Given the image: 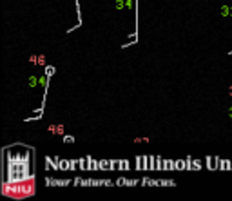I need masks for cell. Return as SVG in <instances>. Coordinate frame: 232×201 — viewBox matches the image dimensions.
I'll return each mask as SVG.
<instances>
[{"mask_svg":"<svg viewBox=\"0 0 232 201\" xmlns=\"http://www.w3.org/2000/svg\"><path fill=\"white\" fill-rule=\"evenodd\" d=\"M64 141H65V143H71V141H75V138H73V136H65Z\"/></svg>","mask_w":232,"mask_h":201,"instance_id":"3957f363","label":"cell"},{"mask_svg":"<svg viewBox=\"0 0 232 201\" xmlns=\"http://www.w3.org/2000/svg\"><path fill=\"white\" fill-rule=\"evenodd\" d=\"M29 150L24 152H7L6 149V165H4V176L7 183H18L24 181L31 174L29 167Z\"/></svg>","mask_w":232,"mask_h":201,"instance_id":"6da1fadb","label":"cell"},{"mask_svg":"<svg viewBox=\"0 0 232 201\" xmlns=\"http://www.w3.org/2000/svg\"><path fill=\"white\" fill-rule=\"evenodd\" d=\"M176 169H187V167H183V161H176Z\"/></svg>","mask_w":232,"mask_h":201,"instance_id":"277c9868","label":"cell"},{"mask_svg":"<svg viewBox=\"0 0 232 201\" xmlns=\"http://www.w3.org/2000/svg\"><path fill=\"white\" fill-rule=\"evenodd\" d=\"M45 74H47V76H53V74H55V67H45Z\"/></svg>","mask_w":232,"mask_h":201,"instance_id":"7a4b0ae2","label":"cell"}]
</instances>
